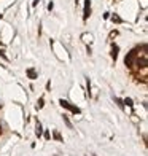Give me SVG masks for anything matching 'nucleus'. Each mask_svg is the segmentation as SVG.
I'll return each mask as SVG.
<instances>
[{"mask_svg":"<svg viewBox=\"0 0 148 156\" xmlns=\"http://www.w3.org/2000/svg\"><path fill=\"white\" fill-rule=\"evenodd\" d=\"M60 105H62V107H65V108H68V110H70V112H73V113H80V108H76V107L70 105V104H68L67 100H64V99L60 100Z\"/></svg>","mask_w":148,"mask_h":156,"instance_id":"f257e3e1","label":"nucleus"},{"mask_svg":"<svg viewBox=\"0 0 148 156\" xmlns=\"http://www.w3.org/2000/svg\"><path fill=\"white\" fill-rule=\"evenodd\" d=\"M89 16V0H86V3H84V19Z\"/></svg>","mask_w":148,"mask_h":156,"instance_id":"f03ea898","label":"nucleus"},{"mask_svg":"<svg viewBox=\"0 0 148 156\" xmlns=\"http://www.w3.org/2000/svg\"><path fill=\"white\" fill-rule=\"evenodd\" d=\"M27 75L32 78V80H34V78H37V73H35V70H34V68H29V70H27Z\"/></svg>","mask_w":148,"mask_h":156,"instance_id":"7ed1b4c3","label":"nucleus"},{"mask_svg":"<svg viewBox=\"0 0 148 156\" xmlns=\"http://www.w3.org/2000/svg\"><path fill=\"white\" fill-rule=\"evenodd\" d=\"M112 19H113V22H121V19L118 18V16H113V18H112Z\"/></svg>","mask_w":148,"mask_h":156,"instance_id":"20e7f679","label":"nucleus"}]
</instances>
